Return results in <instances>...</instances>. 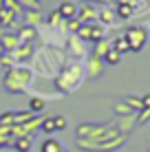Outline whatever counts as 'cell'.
Here are the masks:
<instances>
[{"mask_svg": "<svg viewBox=\"0 0 150 152\" xmlns=\"http://www.w3.org/2000/svg\"><path fill=\"white\" fill-rule=\"evenodd\" d=\"M66 53L64 49H55V46H42L40 51H35L33 60H31V71L38 73L42 77H55L58 71L64 66Z\"/></svg>", "mask_w": 150, "mask_h": 152, "instance_id": "1", "label": "cell"}, {"mask_svg": "<svg viewBox=\"0 0 150 152\" xmlns=\"http://www.w3.org/2000/svg\"><path fill=\"white\" fill-rule=\"evenodd\" d=\"M86 73H84V64L80 60H66L64 66L58 71V75L53 77V84H55V91L62 93V95H71L80 88V84L84 82Z\"/></svg>", "mask_w": 150, "mask_h": 152, "instance_id": "2", "label": "cell"}, {"mask_svg": "<svg viewBox=\"0 0 150 152\" xmlns=\"http://www.w3.org/2000/svg\"><path fill=\"white\" fill-rule=\"evenodd\" d=\"M124 143H126V134L117 132V128L113 124L97 139H77V148L84 152H113V150H119Z\"/></svg>", "mask_w": 150, "mask_h": 152, "instance_id": "3", "label": "cell"}, {"mask_svg": "<svg viewBox=\"0 0 150 152\" xmlns=\"http://www.w3.org/2000/svg\"><path fill=\"white\" fill-rule=\"evenodd\" d=\"M124 38L128 42V49H130L132 53H137V51H141L143 46H146V42H148V29L141 27V24L128 27L124 31Z\"/></svg>", "mask_w": 150, "mask_h": 152, "instance_id": "4", "label": "cell"}, {"mask_svg": "<svg viewBox=\"0 0 150 152\" xmlns=\"http://www.w3.org/2000/svg\"><path fill=\"white\" fill-rule=\"evenodd\" d=\"M108 128H110V124H91V121L80 124L75 128V139H97V137H102Z\"/></svg>", "mask_w": 150, "mask_h": 152, "instance_id": "5", "label": "cell"}, {"mask_svg": "<svg viewBox=\"0 0 150 152\" xmlns=\"http://www.w3.org/2000/svg\"><path fill=\"white\" fill-rule=\"evenodd\" d=\"M9 55H11L13 64H27L29 66L31 60H33V55H35V49L31 46V42H20Z\"/></svg>", "mask_w": 150, "mask_h": 152, "instance_id": "6", "label": "cell"}, {"mask_svg": "<svg viewBox=\"0 0 150 152\" xmlns=\"http://www.w3.org/2000/svg\"><path fill=\"white\" fill-rule=\"evenodd\" d=\"M64 53H66V55H71L73 60H80V57H84V55H86L84 42L77 38L75 33L66 35V42H64Z\"/></svg>", "mask_w": 150, "mask_h": 152, "instance_id": "7", "label": "cell"}, {"mask_svg": "<svg viewBox=\"0 0 150 152\" xmlns=\"http://www.w3.org/2000/svg\"><path fill=\"white\" fill-rule=\"evenodd\" d=\"M104 60H102V57H97V55H89L86 57V62H84V73H86V77H89V80H97V77L102 75V73H104Z\"/></svg>", "mask_w": 150, "mask_h": 152, "instance_id": "8", "label": "cell"}, {"mask_svg": "<svg viewBox=\"0 0 150 152\" xmlns=\"http://www.w3.org/2000/svg\"><path fill=\"white\" fill-rule=\"evenodd\" d=\"M20 18H22V24H27V27H33V29H38V27H42V24H44V13L40 11V7L24 9Z\"/></svg>", "mask_w": 150, "mask_h": 152, "instance_id": "9", "label": "cell"}, {"mask_svg": "<svg viewBox=\"0 0 150 152\" xmlns=\"http://www.w3.org/2000/svg\"><path fill=\"white\" fill-rule=\"evenodd\" d=\"M2 86H4V91H7V93H11V95H20V93H27V91H24V86L18 82V77H15L13 69H9L7 73H4Z\"/></svg>", "mask_w": 150, "mask_h": 152, "instance_id": "10", "label": "cell"}, {"mask_svg": "<svg viewBox=\"0 0 150 152\" xmlns=\"http://www.w3.org/2000/svg\"><path fill=\"white\" fill-rule=\"evenodd\" d=\"M13 73H15V77H18V82L24 86V91H27L31 84H33V80H35V73L31 71V66H27V64H15Z\"/></svg>", "mask_w": 150, "mask_h": 152, "instance_id": "11", "label": "cell"}, {"mask_svg": "<svg viewBox=\"0 0 150 152\" xmlns=\"http://www.w3.org/2000/svg\"><path fill=\"white\" fill-rule=\"evenodd\" d=\"M80 22H95L97 20V9L93 2H82V7H77V15Z\"/></svg>", "mask_w": 150, "mask_h": 152, "instance_id": "12", "label": "cell"}, {"mask_svg": "<svg viewBox=\"0 0 150 152\" xmlns=\"http://www.w3.org/2000/svg\"><path fill=\"white\" fill-rule=\"evenodd\" d=\"M113 126L117 128V132H121V134H128V132H130V130L137 126V113H132V115H126V117H117Z\"/></svg>", "mask_w": 150, "mask_h": 152, "instance_id": "13", "label": "cell"}, {"mask_svg": "<svg viewBox=\"0 0 150 152\" xmlns=\"http://www.w3.org/2000/svg\"><path fill=\"white\" fill-rule=\"evenodd\" d=\"M0 44H2L4 53H11L15 46L20 44V38L15 31H0Z\"/></svg>", "mask_w": 150, "mask_h": 152, "instance_id": "14", "label": "cell"}, {"mask_svg": "<svg viewBox=\"0 0 150 152\" xmlns=\"http://www.w3.org/2000/svg\"><path fill=\"white\" fill-rule=\"evenodd\" d=\"M132 13H135V4L128 2V0H119V2L115 4V15H117L119 20L132 18Z\"/></svg>", "mask_w": 150, "mask_h": 152, "instance_id": "15", "label": "cell"}, {"mask_svg": "<svg viewBox=\"0 0 150 152\" xmlns=\"http://www.w3.org/2000/svg\"><path fill=\"white\" fill-rule=\"evenodd\" d=\"M97 20H100L102 24H115V20H117V15H115V9L113 7H108V4H102L100 9H97Z\"/></svg>", "mask_w": 150, "mask_h": 152, "instance_id": "16", "label": "cell"}, {"mask_svg": "<svg viewBox=\"0 0 150 152\" xmlns=\"http://www.w3.org/2000/svg\"><path fill=\"white\" fill-rule=\"evenodd\" d=\"M15 20H18L15 13H11L9 9H4V7H0V27H2V29H11L13 27L15 31H18L20 27L15 24Z\"/></svg>", "mask_w": 150, "mask_h": 152, "instance_id": "17", "label": "cell"}, {"mask_svg": "<svg viewBox=\"0 0 150 152\" xmlns=\"http://www.w3.org/2000/svg\"><path fill=\"white\" fill-rule=\"evenodd\" d=\"M58 13H60L64 20H71V18H75V15H77V7L71 2V0H64V2L58 7Z\"/></svg>", "mask_w": 150, "mask_h": 152, "instance_id": "18", "label": "cell"}, {"mask_svg": "<svg viewBox=\"0 0 150 152\" xmlns=\"http://www.w3.org/2000/svg\"><path fill=\"white\" fill-rule=\"evenodd\" d=\"M11 145L15 152H29L33 148V137H15Z\"/></svg>", "mask_w": 150, "mask_h": 152, "instance_id": "19", "label": "cell"}, {"mask_svg": "<svg viewBox=\"0 0 150 152\" xmlns=\"http://www.w3.org/2000/svg\"><path fill=\"white\" fill-rule=\"evenodd\" d=\"M15 33H18L20 42H31V40H35V38H38V29L27 27V24H20V29L15 31Z\"/></svg>", "mask_w": 150, "mask_h": 152, "instance_id": "20", "label": "cell"}, {"mask_svg": "<svg viewBox=\"0 0 150 152\" xmlns=\"http://www.w3.org/2000/svg\"><path fill=\"white\" fill-rule=\"evenodd\" d=\"M44 108H46V99H44V97H40V95L29 97V113H31V115H38V113H42Z\"/></svg>", "mask_w": 150, "mask_h": 152, "instance_id": "21", "label": "cell"}, {"mask_svg": "<svg viewBox=\"0 0 150 152\" xmlns=\"http://www.w3.org/2000/svg\"><path fill=\"white\" fill-rule=\"evenodd\" d=\"M64 148H62V143L58 139H53V137H49L46 141H42V145H40V152H62Z\"/></svg>", "mask_w": 150, "mask_h": 152, "instance_id": "22", "label": "cell"}, {"mask_svg": "<svg viewBox=\"0 0 150 152\" xmlns=\"http://www.w3.org/2000/svg\"><path fill=\"white\" fill-rule=\"evenodd\" d=\"M110 49H115L117 53H128V51H130V49H128V42H126V38H124V33H119L115 40L110 42Z\"/></svg>", "mask_w": 150, "mask_h": 152, "instance_id": "23", "label": "cell"}, {"mask_svg": "<svg viewBox=\"0 0 150 152\" xmlns=\"http://www.w3.org/2000/svg\"><path fill=\"white\" fill-rule=\"evenodd\" d=\"M108 49H110V42H108V38H102V40L95 42V51H93V55L104 57V55L108 53Z\"/></svg>", "mask_w": 150, "mask_h": 152, "instance_id": "24", "label": "cell"}, {"mask_svg": "<svg viewBox=\"0 0 150 152\" xmlns=\"http://www.w3.org/2000/svg\"><path fill=\"white\" fill-rule=\"evenodd\" d=\"M64 22H66V20L62 18V15H60L58 11L49 13V15H46V18H44V24H46V27H62V24H64Z\"/></svg>", "mask_w": 150, "mask_h": 152, "instance_id": "25", "label": "cell"}, {"mask_svg": "<svg viewBox=\"0 0 150 152\" xmlns=\"http://www.w3.org/2000/svg\"><path fill=\"white\" fill-rule=\"evenodd\" d=\"M102 60H104V64H108V66H117L119 60H121V53H117L115 49H108V53L102 57Z\"/></svg>", "mask_w": 150, "mask_h": 152, "instance_id": "26", "label": "cell"}, {"mask_svg": "<svg viewBox=\"0 0 150 152\" xmlns=\"http://www.w3.org/2000/svg\"><path fill=\"white\" fill-rule=\"evenodd\" d=\"M102 38H106V29L93 22L91 24V38H89V42H97V40H102Z\"/></svg>", "mask_w": 150, "mask_h": 152, "instance_id": "27", "label": "cell"}, {"mask_svg": "<svg viewBox=\"0 0 150 152\" xmlns=\"http://www.w3.org/2000/svg\"><path fill=\"white\" fill-rule=\"evenodd\" d=\"M2 7H4V9H9L11 13H15L18 18H20V15H22V11H24V7L18 2V0H4V2H2Z\"/></svg>", "mask_w": 150, "mask_h": 152, "instance_id": "28", "label": "cell"}, {"mask_svg": "<svg viewBox=\"0 0 150 152\" xmlns=\"http://www.w3.org/2000/svg\"><path fill=\"white\" fill-rule=\"evenodd\" d=\"M124 102L128 104V106H130V110L132 113H139L143 108V104H141V97H137V95H128L126 99H124Z\"/></svg>", "mask_w": 150, "mask_h": 152, "instance_id": "29", "label": "cell"}, {"mask_svg": "<svg viewBox=\"0 0 150 152\" xmlns=\"http://www.w3.org/2000/svg\"><path fill=\"white\" fill-rule=\"evenodd\" d=\"M35 115H31L29 110H20V113H13V121H15V126H20V124H27L29 119H33Z\"/></svg>", "mask_w": 150, "mask_h": 152, "instance_id": "30", "label": "cell"}, {"mask_svg": "<svg viewBox=\"0 0 150 152\" xmlns=\"http://www.w3.org/2000/svg\"><path fill=\"white\" fill-rule=\"evenodd\" d=\"M115 115L117 117H126V115H132V110H130V106H128L126 102H117L115 104Z\"/></svg>", "mask_w": 150, "mask_h": 152, "instance_id": "31", "label": "cell"}, {"mask_svg": "<svg viewBox=\"0 0 150 152\" xmlns=\"http://www.w3.org/2000/svg\"><path fill=\"white\" fill-rule=\"evenodd\" d=\"M0 126H2V128H13V126H15L13 113H2V115H0Z\"/></svg>", "mask_w": 150, "mask_h": 152, "instance_id": "32", "label": "cell"}, {"mask_svg": "<svg viewBox=\"0 0 150 152\" xmlns=\"http://www.w3.org/2000/svg\"><path fill=\"white\" fill-rule=\"evenodd\" d=\"M40 130H44L46 134H53V132H55V126H53V117H44V119H42V126H40Z\"/></svg>", "mask_w": 150, "mask_h": 152, "instance_id": "33", "label": "cell"}, {"mask_svg": "<svg viewBox=\"0 0 150 152\" xmlns=\"http://www.w3.org/2000/svg\"><path fill=\"white\" fill-rule=\"evenodd\" d=\"M66 117L64 115H53V126H55V132H60V130H64L66 128Z\"/></svg>", "mask_w": 150, "mask_h": 152, "instance_id": "34", "label": "cell"}, {"mask_svg": "<svg viewBox=\"0 0 150 152\" xmlns=\"http://www.w3.org/2000/svg\"><path fill=\"white\" fill-rule=\"evenodd\" d=\"M150 121V108H141V110L137 113V126Z\"/></svg>", "mask_w": 150, "mask_h": 152, "instance_id": "35", "label": "cell"}, {"mask_svg": "<svg viewBox=\"0 0 150 152\" xmlns=\"http://www.w3.org/2000/svg\"><path fill=\"white\" fill-rule=\"evenodd\" d=\"M80 20H77V18H71V20H66V31H69V33H75V31L77 29H80Z\"/></svg>", "mask_w": 150, "mask_h": 152, "instance_id": "36", "label": "cell"}, {"mask_svg": "<svg viewBox=\"0 0 150 152\" xmlns=\"http://www.w3.org/2000/svg\"><path fill=\"white\" fill-rule=\"evenodd\" d=\"M0 64H2L4 69H7V71H9V69H13V66H15V64H13V60H11V55H9V53H4L2 57H0Z\"/></svg>", "mask_w": 150, "mask_h": 152, "instance_id": "37", "label": "cell"}, {"mask_svg": "<svg viewBox=\"0 0 150 152\" xmlns=\"http://www.w3.org/2000/svg\"><path fill=\"white\" fill-rule=\"evenodd\" d=\"M24 9H31V7H40V0H18Z\"/></svg>", "mask_w": 150, "mask_h": 152, "instance_id": "38", "label": "cell"}, {"mask_svg": "<svg viewBox=\"0 0 150 152\" xmlns=\"http://www.w3.org/2000/svg\"><path fill=\"white\" fill-rule=\"evenodd\" d=\"M141 104H143V108H150V93H146L141 97Z\"/></svg>", "mask_w": 150, "mask_h": 152, "instance_id": "39", "label": "cell"}, {"mask_svg": "<svg viewBox=\"0 0 150 152\" xmlns=\"http://www.w3.org/2000/svg\"><path fill=\"white\" fill-rule=\"evenodd\" d=\"M95 2H102V4H108L110 0H95Z\"/></svg>", "mask_w": 150, "mask_h": 152, "instance_id": "40", "label": "cell"}, {"mask_svg": "<svg viewBox=\"0 0 150 152\" xmlns=\"http://www.w3.org/2000/svg\"><path fill=\"white\" fill-rule=\"evenodd\" d=\"M4 55V49H2V44H0V57H2Z\"/></svg>", "mask_w": 150, "mask_h": 152, "instance_id": "41", "label": "cell"}, {"mask_svg": "<svg viewBox=\"0 0 150 152\" xmlns=\"http://www.w3.org/2000/svg\"><path fill=\"white\" fill-rule=\"evenodd\" d=\"M110 2H115V4H117V2H119V0H110Z\"/></svg>", "mask_w": 150, "mask_h": 152, "instance_id": "42", "label": "cell"}, {"mask_svg": "<svg viewBox=\"0 0 150 152\" xmlns=\"http://www.w3.org/2000/svg\"><path fill=\"white\" fill-rule=\"evenodd\" d=\"M2 2H4V0H0V7H2Z\"/></svg>", "mask_w": 150, "mask_h": 152, "instance_id": "43", "label": "cell"}, {"mask_svg": "<svg viewBox=\"0 0 150 152\" xmlns=\"http://www.w3.org/2000/svg\"><path fill=\"white\" fill-rule=\"evenodd\" d=\"M148 152H150V145H148Z\"/></svg>", "mask_w": 150, "mask_h": 152, "instance_id": "44", "label": "cell"}, {"mask_svg": "<svg viewBox=\"0 0 150 152\" xmlns=\"http://www.w3.org/2000/svg\"><path fill=\"white\" fill-rule=\"evenodd\" d=\"M62 152H66V150H62Z\"/></svg>", "mask_w": 150, "mask_h": 152, "instance_id": "45", "label": "cell"}]
</instances>
